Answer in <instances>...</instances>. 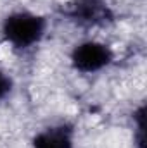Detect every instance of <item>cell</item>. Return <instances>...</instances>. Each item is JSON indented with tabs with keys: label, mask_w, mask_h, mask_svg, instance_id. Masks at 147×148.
I'll return each mask as SVG.
<instances>
[{
	"label": "cell",
	"mask_w": 147,
	"mask_h": 148,
	"mask_svg": "<svg viewBox=\"0 0 147 148\" xmlns=\"http://www.w3.org/2000/svg\"><path fill=\"white\" fill-rule=\"evenodd\" d=\"M42 33H43V21L37 16L26 14V12H19V14L7 17L3 24L5 38L12 45L21 47V48L33 45L42 36Z\"/></svg>",
	"instance_id": "obj_1"
},
{
	"label": "cell",
	"mask_w": 147,
	"mask_h": 148,
	"mask_svg": "<svg viewBox=\"0 0 147 148\" xmlns=\"http://www.w3.org/2000/svg\"><path fill=\"white\" fill-rule=\"evenodd\" d=\"M111 57H112L111 50L106 45L95 43V41H87L74 48L73 64L76 69H80L83 73H92V71H99L104 66H107L111 62Z\"/></svg>",
	"instance_id": "obj_2"
},
{
	"label": "cell",
	"mask_w": 147,
	"mask_h": 148,
	"mask_svg": "<svg viewBox=\"0 0 147 148\" xmlns=\"http://www.w3.org/2000/svg\"><path fill=\"white\" fill-rule=\"evenodd\" d=\"M68 14L87 24H101L111 19V12L102 0H76L71 3Z\"/></svg>",
	"instance_id": "obj_3"
},
{
	"label": "cell",
	"mask_w": 147,
	"mask_h": 148,
	"mask_svg": "<svg viewBox=\"0 0 147 148\" xmlns=\"http://www.w3.org/2000/svg\"><path fill=\"white\" fill-rule=\"evenodd\" d=\"M35 148H71V134L66 127H52L35 138Z\"/></svg>",
	"instance_id": "obj_4"
},
{
	"label": "cell",
	"mask_w": 147,
	"mask_h": 148,
	"mask_svg": "<svg viewBox=\"0 0 147 148\" xmlns=\"http://www.w3.org/2000/svg\"><path fill=\"white\" fill-rule=\"evenodd\" d=\"M7 91H9V81H7V77L3 74L0 73V100L7 95Z\"/></svg>",
	"instance_id": "obj_5"
}]
</instances>
